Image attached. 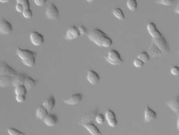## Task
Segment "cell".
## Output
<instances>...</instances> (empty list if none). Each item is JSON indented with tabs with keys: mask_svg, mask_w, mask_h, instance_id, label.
<instances>
[{
	"mask_svg": "<svg viewBox=\"0 0 179 135\" xmlns=\"http://www.w3.org/2000/svg\"><path fill=\"white\" fill-rule=\"evenodd\" d=\"M18 74V72L4 61L0 62V87H7L11 86L13 79Z\"/></svg>",
	"mask_w": 179,
	"mask_h": 135,
	"instance_id": "obj_1",
	"label": "cell"
},
{
	"mask_svg": "<svg viewBox=\"0 0 179 135\" xmlns=\"http://www.w3.org/2000/svg\"><path fill=\"white\" fill-rule=\"evenodd\" d=\"M87 37L89 40L99 47H111L112 46V39L104 32L98 28L91 30L88 34Z\"/></svg>",
	"mask_w": 179,
	"mask_h": 135,
	"instance_id": "obj_2",
	"label": "cell"
},
{
	"mask_svg": "<svg viewBox=\"0 0 179 135\" xmlns=\"http://www.w3.org/2000/svg\"><path fill=\"white\" fill-rule=\"evenodd\" d=\"M16 53L24 64L29 67H33L34 66L36 61V52L29 50L22 49L18 47Z\"/></svg>",
	"mask_w": 179,
	"mask_h": 135,
	"instance_id": "obj_3",
	"label": "cell"
},
{
	"mask_svg": "<svg viewBox=\"0 0 179 135\" xmlns=\"http://www.w3.org/2000/svg\"><path fill=\"white\" fill-rule=\"evenodd\" d=\"M105 58L107 62L114 66L119 65L123 62L119 52L116 50H111L109 51L107 56H106Z\"/></svg>",
	"mask_w": 179,
	"mask_h": 135,
	"instance_id": "obj_4",
	"label": "cell"
},
{
	"mask_svg": "<svg viewBox=\"0 0 179 135\" xmlns=\"http://www.w3.org/2000/svg\"><path fill=\"white\" fill-rule=\"evenodd\" d=\"M154 42L157 45L158 47L161 50L162 52H166L169 51V47L166 40L161 33L158 36L153 38Z\"/></svg>",
	"mask_w": 179,
	"mask_h": 135,
	"instance_id": "obj_5",
	"label": "cell"
},
{
	"mask_svg": "<svg viewBox=\"0 0 179 135\" xmlns=\"http://www.w3.org/2000/svg\"><path fill=\"white\" fill-rule=\"evenodd\" d=\"M46 15L51 20H57L59 17V11L57 7L53 3H51L46 11Z\"/></svg>",
	"mask_w": 179,
	"mask_h": 135,
	"instance_id": "obj_6",
	"label": "cell"
},
{
	"mask_svg": "<svg viewBox=\"0 0 179 135\" xmlns=\"http://www.w3.org/2000/svg\"><path fill=\"white\" fill-rule=\"evenodd\" d=\"M13 31V27L11 23L5 18L0 20V33L6 35L11 33Z\"/></svg>",
	"mask_w": 179,
	"mask_h": 135,
	"instance_id": "obj_7",
	"label": "cell"
},
{
	"mask_svg": "<svg viewBox=\"0 0 179 135\" xmlns=\"http://www.w3.org/2000/svg\"><path fill=\"white\" fill-rule=\"evenodd\" d=\"M30 40L33 45L40 46L43 44L44 38L41 33L37 31H33L30 35Z\"/></svg>",
	"mask_w": 179,
	"mask_h": 135,
	"instance_id": "obj_8",
	"label": "cell"
},
{
	"mask_svg": "<svg viewBox=\"0 0 179 135\" xmlns=\"http://www.w3.org/2000/svg\"><path fill=\"white\" fill-rule=\"evenodd\" d=\"M179 95H177L171 100L165 103V104L176 113L177 119H179Z\"/></svg>",
	"mask_w": 179,
	"mask_h": 135,
	"instance_id": "obj_9",
	"label": "cell"
},
{
	"mask_svg": "<svg viewBox=\"0 0 179 135\" xmlns=\"http://www.w3.org/2000/svg\"><path fill=\"white\" fill-rule=\"evenodd\" d=\"M83 99V95L81 93H77L72 95L71 96L65 99L63 101L66 104L68 105H76L81 102Z\"/></svg>",
	"mask_w": 179,
	"mask_h": 135,
	"instance_id": "obj_10",
	"label": "cell"
},
{
	"mask_svg": "<svg viewBox=\"0 0 179 135\" xmlns=\"http://www.w3.org/2000/svg\"><path fill=\"white\" fill-rule=\"evenodd\" d=\"M109 126L111 127L114 128L117 125V120L116 118V114L112 110L109 109L106 112V117Z\"/></svg>",
	"mask_w": 179,
	"mask_h": 135,
	"instance_id": "obj_11",
	"label": "cell"
},
{
	"mask_svg": "<svg viewBox=\"0 0 179 135\" xmlns=\"http://www.w3.org/2000/svg\"><path fill=\"white\" fill-rule=\"evenodd\" d=\"M80 31L78 30L77 27L74 26L71 27L69 29L67 30L65 38L68 40H75L80 37Z\"/></svg>",
	"mask_w": 179,
	"mask_h": 135,
	"instance_id": "obj_12",
	"label": "cell"
},
{
	"mask_svg": "<svg viewBox=\"0 0 179 135\" xmlns=\"http://www.w3.org/2000/svg\"><path fill=\"white\" fill-rule=\"evenodd\" d=\"M87 79L90 84L95 85L99 81V75L94 70H89L87 72Z\"/></svg>",
	"mask_w": 179,
	"mask_h": 135,
	"instance_id": "obj_13",
	"label": "cell"
},
{
	"mask_svg": "<svg viewBox=\"0 0 179 135\" xmlns=\"http://www.w3.org/2000/svg\"><path fill=\"white\" fill-rule=\"evenodd\" d=\"M96 115H97V112L95 111H92L87 114L84 115L80 119L79 124L81 126H83L85 124L93 122L94 119H95Z\"/></svg>",
	"mask_w": 179,
	"mask_h": 135,
	"instance_id": "obj_14",
	"label": "cell"
},
{
	"mask_svg": "<svg viewBox=\"0 0 179 135\" xmlns=\"http://www.w3.org/2000/svg\"><path fill=\"white\" fill-rule=\"evenodd\" d=\"M157 113L154 110L150 108L148 106H146L145 109V115H144V118H145V121L146 122H151V121H154L157 118Z\"/></svg>",
	"mask_w": 179,
	"mask_h": 135,
	"instance_id": "obj_15",
	"label": "cell"
},
{
	"mask_svg": "<svg viewBox=\"0 0 179 135\" xmlns=\"http://www.w3.org/2000/svg\"><path fill=\"white\" fill-rule=\"evenodd\" d=\"M43 121L46 125L49 127H53L58 122V118L54 114L48 113L43 119Z\"/></svg>",
	"mask_w": 179,
	"mask_h": 135,
	"instance_id": "obj_16",
	"label": "cell"
},
{
	"mask_svg": "<svg viewBox=\"0 0 179 135\" xmlns=\"http://www.w3.org/2000/svg\"><path fill=\"white\" fill-rule=\"evenodd\" d=\"M84 128L88 131L89 133L92 135H100L102 134L97 127L93 124V122H90L85 124L83 125Z\"/></svg>",
	"mask_w": 179,
	"mask_h": 135,
	"instance_id": "obj_17",
	"label": "cell"
},
{
	"mask_svg": "<svg viewBox=\"0 0 179 135\" xmlns=\"http://www.w3.org/2000/svg\"><path fill=\"white\" fill-rule=\"evenodd\" d=\"M147 52L148 53L150 57H153V58L159 56L163 53L161 50L158 47L157 45L154 42H152V44L149 48Z\"/></svg>",
	"mask_w": 179,
	"mask_h": 135,
	"instance_id": "obj_18",
	"label": "cell"
},
{
	"mask_svg": "<svg viewBox=\"0 0 179 135\" xmlns=\"http://www.w3.org/2000/svg\"><path fill=\"white\" fill-rule=\"evenodd\" d=\"M147 30L150 35L152 37V38L158 36V35L161 33L158 30L156 24L154 22H150L147 25Z\"/></svg>",
	"mask_w": 179,
	"mask_h": 135,
	"instance_id": "obj_19",
	"label": "cell"
},
{
	"mask_svg": "<svg viewBox=\"0 0 179 135\" xmlns=\"http://www.w3.org/2000/svg\"><path fill=\"white\" fill-rule=\"evenodd\" d=\"M56 104V100L54 96H51L47 99L44 102L43 106L48 110V112H50L54 107L55 105Z\"/></svg>",
	"mask_w": 179,
	"mask_h": 135,
	"instance_id": "obj_20",
	"label": "cell"
},
{
	"mask_svg": "<svg viewBox=\"0 0 179 135\" xmlns=\"http://www.w3.org/2000/svg\"><path fill=\"white\" fill-rule=\"evenodd\" d=\"M25 77V75L23 73H18L13 79L12 84H13V86L15 87L21 85H23Z\"/></svg>",
	"mask_w": 179,
	"mask_h": 135,
	"instance_id": "obj_21",
	"label": "cell"
},
{
	"mask_svg": "<svg viewBox=\"0 0 179 135\" xmlns=\"http://www.w3.org/2000/svg\"><path fill=\"white\" fill-rule=\"evenodd\" d=\"M36 84V81L34 79H33L32 78L26 76L25 79L24 80V86L27 89H31L34 87L35 86Z\"/></svg>",
	"mask_w": 179,
	"mask_h": 135,
	"instance_id": "obj_22",
	"label": "cell"
},
{
	"mask_svg": "<svg viewBox=\"0 0 179 135\" xmlns=\"http://www.w3.org/2000/svg\"><path fill=\"white\" fill-rule=\"evenodd\" d=\"M49 112L43 106H41L37 108L36 111V116L40 119L43 120Z\"/></svg>",
	"mask_w": 179,
	"mask_h": 135,
	"instance_id": "obj_23",
	"label": "cell"
},
{
	"mask_svg": "<svg viewBox=\"0 0 179 135\" xmlns=\"http://www.w3.org/2000/svg\"><path fill=\"white\" fill-rule=\"evenodd\" d=\"M112 14L116 18L120 20H123L125 19V14L123 13V12L120 8L117 7L116 8L112 11Z\"/></svg>",
	"mask_w": 179,
	"mask_h": 135,
	"instance_id": "obj_24",
	"label": "cell"
},
{
	"mask_svg": "<svg viewBox=\"0 0 179 135\" xmlns=\"http://www.w3.org/2000/svg\"><path fill=\"white\" fill-rule=\"evenodd\" d=\"M15 93L16 95H25L27 93V89L24 85H21L15 87Z\"/></svg>",
	"mask_w": 179,
	"mask_h": 135,
	"instance_id": "obj_25",
	"label": "cell"
},
{
	"mask_svg": "<svg viewBox=\"0 0 179 135\" xmlns=\"http://www.w3.org/2000/svg\"><path fill=\"white\" fill-rule=\"evenodd\" d=\"M127 6L130 11H136L137 8V0H128Z\"/></svg>",
	"mask_w": 179,
	"mask_h": 135,
	"instance_id": "obj_26",
	"label": "cell"
},
{
	"mask_svg": "<svg viewBox=\"0 0 179 135\" xmlns=\"http://www.w3.org/2000/svg\"><path fill=\"white\" fill-rule=\"evenodd\" d=\"M137 58L139 59L142 61L143 62H146L149 60L150 56H149V55L148 53L147 52L143 51V52H142L138 55Z\"/></svg>",
	"mask_w": 179,
	"mask_h": 135,
	"instance_id": "obj_27",
	"label": "cell"
},
{
	"mask_svg": "<svg viewBox=\"0 0 179 135\" xmlns=\"http://www.w3.org/2000/svg\"><path fill=\"white\" fill-rule=\"evenodd\" d=\"M177 0H158V3L160 4L163 6H171L176 3Z\"/></svg>",
	"mask_w": 179,
	"mask_h": 135,
	"instance_id": "obj_28",
	"label": "cell"
},
{
	"mask_svg": "<svg viewBox=\"0 0 179 135\" xmlns=\"http://www.w3.org/2000/svg\"><path fill=\"white\" fill-rule=\"evenodd\" d=\"M7 132L10 135H24L25 133L21 132L15 128H9L7 129Z\"/></svg>",
	"mask_w": 179,
	"mask_h": 135,
	"instance_id": "obj_29",
	"label": "cell"
},
{
	"mask_svg": "<svg viewBox=\"0 0 179 135\" xmlns=\"http://www.w3.org/2000/svg\"><path fill=\"white\" fill-rule=\"evenodd\" d=\"M95 120H96V122H97L98 124H103L105 122V117L103 114L99 113V114L96 115Z\"/></svg>",
	"mask_w": 179,
	"mask_h": 135,
	"instance_id": "obj_30",
	"label": "cell"
},
{
	"mask_svg": "<svg viewBox=\"0 0 179 135\" xmlns=\"http://www.w3.org/2000/svg\"><path fill=\"white\" fill-rule=\"evenodd\" d=\"M22 14L25 18H31L33 15L32 11L30 9V8L25 9H24L23 11L22 12Z\"/></svg>",
	"mask_w": 179,
	"mask_h": 135,
	"instance_id": "obj_31",
	"label": "cell"
},
{
	"mask_svg": "<svg viewBox=\"0 0 179 135\" xmlns=\"http://www.w3.org/2000/svg\"><path fill=\"white\" fill-rule=\"evenodd\" d=\"M16 2L18 3L21 4L23 6L24 9L30 8L29 0H16Z\"/></svg>",
	"mask_w": 179,
	"mask_h": 135,
	"instance_id": "obj_32",
	"label": "cell"
},
{
	"mask_svg": "<svg viewBox=\"0 0 179 135\" xmlns=\"http://www.w3.org/2000/svg\"><path fill=\"white\" fill-rule=\"evenodd\" d=\"M144 63L145 62L138 58L136 59L134 61V65L136 68H141L143 67Z\"/></svg>",
	"mask_w": 179,
	"mask_h": 135,
	"instance_id": "obj_33",
	"label": "cell"
},
{
	"mask_svg": "<svg viewBox=\"0 0 179 135\" xmlns=\"http://www.w3.org/2000/svg\"><path fill=\"white\" fill-rule=\"evenodd\" d=\"M171 73L173 76H177L179 74V67L177 66H173L171 69Z\"/></svg>",
	"mask_w": 179,
	"mask_h": 135,
	"instance_id": "obj_34",
	"label": "cell"
},
{
	"mask_svg": "<svg viewBox=\"0 0 179 135\" xmlns=\"http://www.w3.org/2000/svg\"><path fill=\"white\" fill-rule=\"evenodd\" d=\"M25 95H16V100L18 102H23L25 100Z\"/></svg>",
	"mask_w": 179,
	"mask_h": 135,
	"instance_id": "obj_35",
	"label": "cell"
},
{
	"mask_svg": "<svg viewBox=\"0 0 179 135\" xmlns=\"http://www.w3.org/2000/svg\"><path fill=\"white\" fill-rule=\"evenodd\" d=\"M47 0H34V3L36 6H41L46 3Z\"/></svg>",
	"mask_w": 179,
	"mask_h": 135,
	"instance_id": "obj_36",
	"label": "cell"
},
{
	"mask_svg": "<svg viewBox=\"0 0 179 135\" xmlns=\"http://www.w3.org/2000/svg\"><path fill=\"white\" fill-rule=\"evenodd\" d=\"M24 9V8L23 6H22L21 4L17 3L16 5V11L20 13H22Z\"/></svg>",
	"mask_w": 179,
	"mask_h": 135,
	"instance_id": "obj_37",
	"label": "cell"
},
{
	"mask_svg": "<svg viewBox=\"0 0 179 135\" xmlns=\"http://www.w3.org/2000/svg\"><path fill=\"white\" fill-rule=\"evenodd\" d=\"M78 30L80 31V35H84L86 33V29L84 26H80L78 27Z\"/></svg>",
	"mask_w": 179,
	"mask_h": 135,
	"instance_id": "obj_38",
	"label": "cell"
},
{
	"mask_svg": "<svg viewBox=\"0 0 179 135\" xmlns=\"http://www.w3.org/2000/svg\"><path fill=\"white\" fill-rule=\"evenodd\" d=\"M11 0H0L1 3H7L11 1Z\"/></svg>",
	"mask_w": 179,
	"mask_h": 135,
	"instance_id": "obj_39",
	"label": "cell"
},
{
	"mask_svg": "<svg viewBox=\"0 0 179 135\" xmlns=\"http://www.w3.org/2000/svg\"><path fill=\"white\" fill-rule=\"evenodd\" d=\"M86 1H87V2H92L95 1H96V0H86Z\"/></svg>",
	"mask_w": 179,
	"mask_h": 135,
	"instance_id": "obj_40",
	"label": "cell"
}]
</instances>
